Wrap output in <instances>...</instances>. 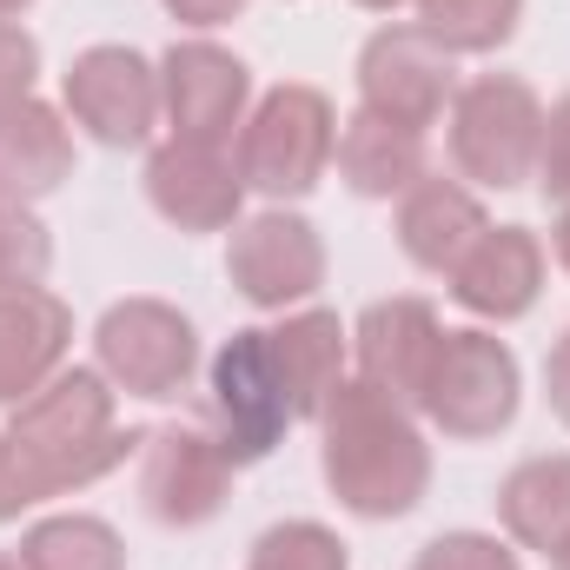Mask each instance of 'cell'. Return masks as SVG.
Here are the masks:
<instances>
[{
	"label": "cell",
	"mask_w": 570,
	"mask_h": 570,
	"mask_svg": "<svg viewBox=\"0 0 570 570\" xmlns=\"http://www.w3.org/2000/svg\"><path fill=\"white\" fill-rule=\"evenodd\" d=\"M352 7H365V13H399V7H412V0H352Z\"/></svg>",
	"instance_id": "obj_32"
},
{
	"label": "cell",
	"mask_w": 570,
	"mask_h": 570,
	"mask_svg": "<svg viewBox=\"0 0 570 570\" xmlns=\"http://www.w3.org/2000/svg\"><path fill=\"white\" fill-rule=\"evenodd\" d=\"M412 570H524L511 538H491V531H444L431 538L425 551L412 558Z\"/></svg>",
	"instance_id": "obj_26"
},
{
	"label": "cell",
	"mask_w": 570,
	"mask_h": 570,
	"mask_svg": "<svg viewBox=\"0 0 570 570\" xmlns=\"http://www.w3.org/2000/svg\"><path fill=\"white\" fill-rule=\"evenodd\" d=\"M498 524L518 551L551 558L570 538V451H538L504 471L498 484Z\"/></svg>",
	"instance_id": "obj_21"
},
{
	"label": "cell",
	"mask_w": 570,
	"mask_h": 570,
	"mask_svg": "<svg viewBox=\"0 0 570 570\" xmlns=\"http://www.w3.org/2000/svg\"><path fill=\"white\" fill-rule=\"evenodd\" d=\"M94 365L107 372L114 392L146 399V405H173L193 385V372H199V332H193V318L173 298L134 292V298H114L100 312Z\"/></svg>",
	"instance_id": "obj_6"
},
{
	"label": "cell",
	"mask_w": 570,
	"mask_h": 570,
	"mask_svg": "<svg viewBox=\"0 0 570 570\" xmlns=\"http://www.w3.org/2000/svg\"><path fill=\"white\" fill-rule=\"evenodd\" d=\"M544 564H551V570H570V538L558 544V551H551V558H544Z\"/></svg>",
	"instance_id": "obj_34"
},
{
	"label": "cell",
	"mask_w": 570,
	"mask_h": 570,
	"mask_svg": "<svg viewBox=\"0 0 570 570\" xmlns=\"http://www.w3.org/2000/svg\"><path fill=\"white\" fill-rule=\"evenodd\" d=\"M233 458L206 425H153L140 444V511L159 531H199L233 504Z\"/></svg>",
	"instance_id": "obj_12"
},
{
	"label": "cell",
	"mask_w": 570,
	"mask_h": 570,
	"mask_svg": "<svg viewBox=\"0 0 570 570\" xmlns=\"http://www.w3.org/2000/svg\"><path fill=\"white\" fill-rule=\"evenodd\" d=\"M538 140H544V100L524 73H471L451 94L444 114V146L451 173L471 193H518L538 173Z\"/></svg>",
	"instance_id": "obj_3"
},
{
	"label": "cell",
	"mask_w": 570,
	"mask_h": 570,
	"mask_svg": "<svg viewBox=\"0 0 570 570\" xmlns=\"http://www.w3.org/2000/svg\"><path fill=\"white\" fill-rule=\"evenodd\" d=\"M298 425L292 405H285V385L273 372V352H266V325H239L213 365H206V431L219 438V451L233 458V471H253L266 464L285 444V431Z\"/></svg>",
	"instance_id": "obj_7"
},
{
	"label": "cell",
	"mask_w": 570,
	"mask_h": 570,
	"mask_svg": "<svg viewBox=\"0 0 570 570\" xmlns=\"http://www.w3.org/2000/svg\"><path fill=\"white\" fill-rule=\"evenodd\" d=\"M27 7H33V0H0V20H20Z\"/></svg>",
	"instance_id": "obj_33"
},
{
	"label": "cell",
	"mask_w": 570,
	"mask_h": 570,
	"mask_svg": "<svg viewBox=\"0 0 570 570\" xmlns=\"http://www.w3.org/2000/svg\"><path fill=\"white\" fill-rule=\"evenodd\" d=\"M246 570H352V544L318 518H285L253 538Z\"/></svg>",
	"instance_id": "obj_24"
},
{
	"label": "cell",
	"mask_w": 570,
	"mask_h": 570,
	"mask_svg": "<svg viewBox=\"0 0 570 570\" xmlns=\"http://www.w3.org/2000/svg\"><path fill=\"white\" fill-rule=\"evenodd\" d=\"M0 570H20V558H13V551H0Z\"/></svg>",
	"instance_id": "obj_35"
},
{
	"label": "cell",
	"mask_w": 570,
	"mask_h": 570,
	"mask_svg": "<svg viewBox=\"0 0 570 570\" xmlns=\"http://www.w3.org/2000/svg\"><path fill=\"white\" fill-rule=\"evenodd\" d=\"M484 226H491L484 199H478L464 179H444V173H425V179L399 199V219H392L399 253H405L419 273H431V279H451V266L484 239Z\"/></svg>",
	"instance_id": "obj_17"
},
{
	"label": "cell",
	"mask_w": 570,
	"mask_h": 570,
	"mask_svg": "<svg viewBox=\"0 0 570 570\" xmlns=\"http://www.w3.org/2000/svg\"><path fill=\"white\" fill-rule=\"evenodd\" d=\"M226 279L253 312H298L325 285V239L305 213L259 206L226 233Z\"/></svg>",
	"instance_id": "obj_10"
},
{
	"label": "cell",
	"mask_w": 570,
	"mask_h": 570,
	"mask_svg": "<svg viewBox=\"0 0 570 570\" xmlns=\"http://www.w3.org/2000/svg\"><path fill=\"white\" fill-rule=\"evenodd\" d=\"M358 107L385 114L412 134H431L451 114L458 94V60L431 40L419 20H385L365 47H358Z\"/></svg>",
	"instance_id": "obj_11"
},
{
	"label": "cell",
	"mask_w": 570,
	"mask_h": 570,
	"mask_svg": "<svg viewBox=\"0 0 570 570\" xmlns=\"http://www.w3.org/2000/svg\"><path fill=\"white\" fill-rule=\"evenodd\" d=\"M431 134H412L385 114H365L352 107L338 120V146H332V166L345 179L352 199H405L419 179L431 173V153H425Z\"/></svg>",
	"instance_id": "obj_20"
},
{
	"label": "cell",
	"mask_w": 570,
	"mask_h": 570,
	"mask_svg": "<svg viewBox=\"0 0 570 570\" xmlns=\"http://www.w3.org/2000/svg\"><path fill=\"white\" fill-rule=\"evenodd\" d=\"M73 352V312L60 292H7L0 298V412L27 405Z\"/></svg>",
	"instance_id": "obj_19"
},
{
	"label": "cell",
	"mask_w": 570,
	"mask_h": 570,
	"mask_svg": "<svg viewBox=\"0 0 570 570\" xmlns=\"http://www.w3.org/2000/svg\"><path fill=\"white\" fill-rule=\"evenodd\" d=\"M159 114L166 140L233 146L253 114V67L213 33H186L159 53Z\"/></svg>",
	"instance_id": "obj_9"
},
{
	"label": "cell",
	"mask_w": 570,
	"mask_h": 570,
	"mask_svg": "<svg viewBox=\"0 0 570 570\" xmlns=\"http://www.w3.org/2000/svg\"><path fill=\"white\" fill-rule=\"evenodd\" d=\"M140 444L146 431L120 425V392L100 365H60L0 425V524L114 478L127 458H140Z\"/></svg>",
	"instance_id": "obj_1"
},
{
	"label": "cell",
	"mask_w": 570,
	"mask_h": 570,
	"mask_svg": "<svg viewBox=\"0 0 570 570\" xmlns=\"http://www.w3.org/2000/svg\"><path fill=\"white\" fill-rule=\"evenodd\" d=\"M266 352H273V372L285 385V405L292 419H312L325 412V399L345 385V365H352V325L325 305H298L279 312V325H266Z\"/></svg>",
	"instance_id": "obj_16"
},
{
	"label": "cell",
	"mask_w": 570,
	"mask_h": 570,
	"mask_svg": "<svg viewBox=\"0 0 570 570\" xmlns=\"http://www.w3.org/2000/svg\"><path fill=\"white\" fill-rule=\"evenodd\" d=\"M332 146H338V114L318 87L305 80H279L253 100L233 159L246 193H259L266 206H292L305 193H318V179L332 173Z\"/></svg>",
	"instance_id": "obj_4"
},
{
	"label": "cell",
	"mask_w": 570,
	"mask_h": 570,
	"mask_svg": "<svg viewBox=\"0 0 570 570\" xmlns=\"http://www.w3.org/2000/svg\"><path fill=\"white\" fill-rule=\"evenodd\" d=\"M40 87V40L20 20H0V107L27 100Z\"/></svg>",
	"instance_id": "obj_28"
},
{
	"label": "cell",
	"mask_w": 570,
	"mask_h": 570,
	"mask_svg": "<svg viewBox=\"0 0 570 570\" xmlns=\"http://www.w3.org/2000/svg\"><path fill=\"white\" fill-rule=\"evenodd\" d=\"M438 345H444V318H438V305L419 298V292L372 298V305L352 318V365H358V379L379 385L385 399H399L405 412L425 405Z\"/></svg>",
	"instance_id": "obj_13"
},
{
	"label": "cell",
	"mask_w": 570,
	"mask_h": 570,
	"mask_svg": "<svg viewBox=\"0 0 570 570\" xmlns=\"http://www.w3.org/2000/svg\"><path fill=\"white\" fill-rule=\"evenodd\" d=\"M318 471L338 511L392 524L431 498V438L419 412H405L365 379H345L318 412Z\"/></svg>",
	"instance_id": "obj_2"
},
{
	"label": "cell",
	"mask_w": 570,
	"mask_h": 570,
	"mask_svg": "<svg viewBox=\"0 0 570 570\" xmlns=\"http://www.w3.org/2000/svg\"><path fill=\"white\" fill-rule=\"evenodd\" d=\"M73 179V120L40 94L0 107V206H40Z\"/></svg>",
	"instance_id": "obj_18"
},
{
	"label": "cell",
	"mask_w": 570,
	"mask_h": 570,
	"mask_svg": "<svg viewBox=\"0 0 570 570\" xmlns=\"http://www.w3.org/2000/svg\"><path fill=\"white\" fill-rule=\"evenodd\" d=\"M551 253H558V266H564V279H570V206H558V226H551Z\"/></svg>",
	"instance_id": "obj_31"
},
{
	"label": "cell",
	"mask_w": 570,
	"mask_h": 570,
	"mask_svg": "<svg viewBox=\"0 0 570 570\" xmlns=\"http://www.w3.org/2000/svg\"><path fill=\"white\" fill-rule=\"evenodd\" d=\"M551 253L531 226H484V239L451 266L444 292L478 318V325H518L544 298Z\"/></svg>",
	"instance_id": "obj_15"
},
{
	"label": "cell",
	"mask_w": 570,
	"mask_h": 570,
	"mask_svg": "<svg viewBox=\"0 0 570 570\" xmlns=\"http://www.w3.org/2000/svg\"><path fill=\"white\" fill-rule=\"evenodd\" d=\"M518 405H524L518 352L491 325H444L419 419L431 431H444L451 444H484V438L518 425Z\"/></svg>",
	"instance_id": "obj_5"
},
{
	"label": "cell",
	"mask_w": 570,
	"mask_h": 570,
	"mask_svg": "<svg viewBox=\"0 0 570 570\" xmlns=\"http://www.w3.org/2000/svg\"><path fill=\"white\" fill-rule=\"evenodd\" d=\"M531 186L551 199V206H570V94L544 107V140H538V173Z\"/></svg>",
	"instance_id": "obj_27"
},
{
	"label": "cell",
	"mask_w": 570,
	"mask_h": 570,
	"mask_svg": "<svg viewBox=\"0 0 570 570\" xmlns=\"http://www.w3.org/2000/svg\"><path fill=\"white\" fill-rule=\"evenodd\" d=\"M60 114L94 146H114V153L146 146L153 127H166V114H159V60H146L127 40H100V47L73 53V67L60 73Z\"/></svg>",
	"instance_id": "obj_8"
},
{
	"label": "cell",
	"mask_w": 570,
	"mask_h": 570,
	"mask_svg": "<svg viewBox=\"0 0 570 570\" xmlns=\"http://www.w3.org/2000/svg\"><path fill=\"white\" fill-rule=\"evenodd\" d=\"M159 7H166L186 33H213V27H233L253 0H159Z\"/></svg>",
	"instance_id": "obj_29"
},
{
	"label": "cell",
	"mask_w": 570,
	"mask_h": 570,
	"mask_svg": "<svg viewBox=\"0 0 570 570\" xmlns=\"http://www.w3.org/2000/svg\"><path fill=\"white\" fill-rule=\"evenodd\" d=\"M53 273V233L33 206H0V298L40 292Z\"/></svg>",
	"instance_id": "obj_25"
},
{
	"label": "cell",
	"mask_w": 570,
	"mask_h": 570,
	"mask_svg": "<svg viewBox=\"0 0 570 570\" xmlns=\"http://www.w3.org/2000/svg\"><path fill=\"white\" fill-rule=\"evenodd\" d=\"M419 27L451 53V60H478L518 40L524 27V0H412Z\"/></svg>",
	"instance_id": "obj_23"
},
{
	"label": "cell",
	"mask_w": 570,
	"mask_h": 570,
	"mask_svg": "<svg viewBox=\"0 0 570 570\" xmlns=\"http://www.w3.org/2000/svg\"><path fill=\"white\" fill-rule=\"evenodd\" d=\"M544 405H551V419L570 431V325H564V338L544 352Z\"/></svg>",
	"instance_id": "obj_30"
},
{
	"label": "cell",
	"mask_w": 570,
	"mask_h": 570,
	"mask_svg": "<svg viewBox=\"0 0 570 570\" xmlns=\"http://www.w3.org/2000/svg\"><path fill=\"white\" fill-rule=\"evenodd\" d=\"M20 570H127V538L94 511H47L20 531Z\"/></svg>",
	"instance_id": "obj_22"
},
{
	"label": "cell",
	"mask_w": 570,
	"mask_h": 570,
	"mask_svg": "<svg viewBox=\"0 0 570 570\" xmlns=\"http://www.w3.org/2000/svg\"><path fill=\"white\" fill-rule=\"evenodd\" d=\"M146 199L173 233H233L246 219V179L233 146L159 140L146 153Z\"/></svg>",
	"instance_id": "obj_14"
}]
</instances>
